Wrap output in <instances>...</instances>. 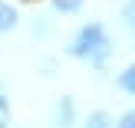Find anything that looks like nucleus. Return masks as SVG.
Returning <instances> with one entry per match:
<instances>
[{"label": "nucleus", "mask_w": 135, "mask_h": 128, "mask_svg": "<svg viewBox=\"0 0 135 128\" xmlns=\"http://www.w3.org/2000/svg\"><path fill=\"white\" fill-rule=\"evenodd\" d=\"M69 56H76V59H105L109 56V33H105V26L102 23H86L73 36Z\"/></svg>", "instance_id": "nucleus-1"}, {"label": "nucleus", "mask_w": 135, "mask_h": 128, "mask_svg": "<svg viewBox=\"0 0 135 128\" xmlns=\"http://www.w3.org/2000/svg\"><path fill=\"white\" fill-rule=\"evenodd\" d=\"M73 125H76V102L63 95L53 105V128H73Z\"/></svg>", "instance_id": "nucleus-2"}, {"label": "nucleus", "mask_w": 135, "mask_h": 128, "mask_svg": "<svg viewBox=\"0 0 135 128\" xmlns=\"http://www.w3.org/2000/svg\"><path fill=\"white\" fill-rule=\"evenodd\" d=\"M13 26H17V10H13L10 3H3V0H0V33L13 30Z\"/></svg>", "instance_id": "nucleus-3"}, {"label": "nucleus", "mask_w": 135, "mask_h": 128, "mask_svg": "<svg viewBox=\"0 0 135 128\" xmlns=\"http://www.w3.org/2000/svg\"><path fill=\"white\" fill-rule=\"evenodd\" d=\"M119 89H122V92H129V95L135 99V63L129 66V69H122V72H119Z\"/></svg>", "instance_id": "nucleus-4"}, {"label": "nucleus", "mask_w": 135, "mask_h": 128, "mask_svg": "<svg viewBox=\"0 0 135 128\" xmlns=\"http://www.w3.org/2000/svg\"><path fill=\"white\" fill-rule=\"evenodd\" d=\"M0 128H10V95L0 82Z\"/></svg>", "instance_id": "nucleus-5"}, {"label": "nucleus", "mask_w": 135, "mask_h": 128, "mask_svg": "<svg viewBox=\"0 0 135 128\" xmlns=\"http://www.w3.org/2000/svg\"><path fill=\"white\" fill-rule=\"evenodd\" d=\"M83 128H115V125H112V118L105 115V112H92V115L86 118Z\"/></svg>", "instance_id": "nucleus-6"}, {"label": "nucleus", "mask_w": 135, "mask_h": 128, "mask_svg": "<svg viewBox=\"0 0 135 128\" xmlns=\"http://www.w3.org/2000/svg\"><path fill=\"white\" fill-rule=\"evenodd\" d=\"M53 7L63 10V13H76L79 7H83V0H53Z\"/></svg>", "instance_id": "nucleus-7"}, {"label": "nucleus", "mask_w": 135, "mask_h": 128, "mask_svg": "<svg viewBox=\"0 0 135 128\" xmlns=\"http://www.w3.org/2000/svg\"><path fill=\"white\" fill-rule=\"evenodd\" d=\"M115 128H135V109H132V112H125V115L115 122Z\"/></svg>", "instance_id": "nucleus-8"}, {"label": "nucleus", "mask_w": 135, "mask_h": 128, "mask_svg": "<svg viewBox=\"0 0 135 128\" xmlns=\"http://www.w3.org/2000/svg\"><path fill=\"white\" fill-rule=\"evenodd\" d=\"M135 17V0H129V7H125V20H132Z\"/></svg>", "instance_id": "nucleus-9"}]
</instances>
